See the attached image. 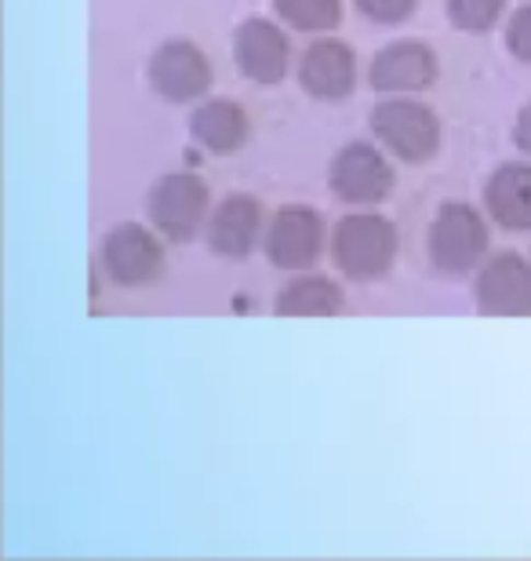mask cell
Here are the masks:
<instances>
[{
	"label": "cell",
	"instance_id": "6da1fadb",
	"mask_svg": "<svg viewBox=\"0 0 531 561\" xmlns=\"http://www.w3.org/2000/svg\"><path fill=\"white\" fill-rule=\"evenodd\" d=\"M335 266L349 280H379L397 260V227L379 211H349L332 238Z\"/></svg>",
	"mask_w": 531,
	"mask_h": 561
},
{
	"label": "cell",
	"instance_id": "7a4b0ae2",
	"mask_svg": "<svg viewBox=\"0 0 531 561\" xmlns=\"http://www.w3.org/2000/svg\"><path fill=\"white\" fill-rule=\"evenodd\" d=\"M484 252H488V227H484L481 211L470 208L466 201L440 205L426 233L429 266L445 277H462L477 271Z\"/></svg>",
	"mask_w": 531,
	"mask_h": 561
},
{
	"label": "cell",
	"instance_id": "3957f363",
	"mask_svg": "<svg viewBox=\"0 0 531 561\" xmlns=\"http://www.w3.org/2000/svg\"><path fill=\"white\" fill-rule=\"evenodd\" d=\"M371 131L390 153H397L408 164H423L440 150V121L434 110L415 99L379 103L371 110Z\"/></svg>",
	"mask_w": 531,
	"mask_h": 561
},
{
	"label": "cell",
	"instance_id": "277c9868",
	"mask_svg": "<svg viewBox=\"0 0 531 561\" xmlns=\"http://www.w3.org/2000/svg\"><path fill=\"white\" fill-rule=\"evenodd\" d=\"M146 211H150V222L168 241L197 238V230L205 227V216H208L205 179H197L189 172L161 175L153 183L150 197H146Z\"/></svg>",
	"mask_w": 531,
	"mask_h": 561
},
{
	"label": "cell",
	"instance_id": "5b68a950",
	"mask_svg": "<svg viewBox=\"0 0 531 561\" xmlns=\"http://www.w3.org/2000/svg\"><path fill=\"white\" fill-rule=\"evenodd\" d=\"M327 183H332V194L346 205L357 208H371L382 205L393 190V168L386 157L379 153V146L371 142H349L335 153L332 168H327Z\"/></svg>",
	"mask_w": 531,
	"mask_h": 561
},
{
	"label": "cell",
	"instance_id": "8992f818",
	"mask_svg": "<svg viewBox=\"0 0 531 561\" xmlns=\"http://www.w3.org/2000/svg\"><path fill=\"white\" fill-rule=\"evenodd\" d=\"M263 249L277 271H310L324 252V219L310 205L277 208L263 233Z\"/></svg>",
	"mask_w": 531,
	"mask_h": 561
},
{
	"label": "cell",
	"instance_id": "52a82bcc",
	"mask_svg": "<svg viewBox=\"0 0 531 561\" xmlns=\"http://www.w3.org/2000/svg\"><path fill=\"white\" fill-rule=\"evenodd\" d=\"M153 92L168 103H194L211 88V59L194 41H164L146 66Z\"/></svg>",
	"mask_w": 531,
	"mask_h": 561
},
{
	"label": "cell",
	"instance_id": "ba28073f",
	"mask_svg": "<svg viewBox=\"0 0 531 561\" xmlns=\"http://www.w3.org/2000/svg\"><path fill=\"white\" fill-rule=\"evenodd\" d=\"M477 310L484 318H531V263L517 252H499L477 274Z\"/></svg>",
	"mask_w": 531,
	"mask_h": 561
},
{
	"label": "cell",
	"instance_id": "9c48e42d",
	"mask_svg": "<svg viewBox=\"0 0 531 561\" xmlns=\"http://www.w3.org/2000/svg\"><path fill=\"white\" fill-rule=\"evenodd\" d=\"M103 266L106 274L124 288H139L161 277L164 271V249L150 230L139 222H120L103 241Z\"/></svg>",
	"mask_w": 531,
	"mask_h": 561
},
{
	"label": "cell",
	"instance_id": "30bf717a",
	"mask_svg": "<svg viewBox=\"0 0 531 561\" xmlns=\"http://www.w3.org/2000/svg\"><path fill=\"white\" fill-rule=\"evenodd\" d=\"M368 81L382 95H415L437 81V55L419 41H393L371 59Z\"/></svg>",
	"mask_w": 531,
	"mask_h": 561
},
{
	"label": "cell",
	"instance_id": "8fae6325",
	"mask_svg": "<svg viewBox=\"0 0 531 561\" xmlns=\"http://www.w3.org/2000/svg\"><path fill=\"white\" fill-rule=\"evenodd\" d=\"M233 59L247 81L255 84H280L288 77V37L285 30L274 26L269 19H247L241 22L233 37Z\"/></svg>",
	"mask_w": 531,
	"mask_h": 561
},
{
	"label": "cell",
	"instance_id": "7c38bea8",
	"mask_svg": "<svg viewBox=\"0 0 531 561\" xmlns=\"http://www.w3.org/2000/svg\"><path fill=\"white\" fill-rule=\"evenodd\" d=\"M302 92L321 99V103H343L354 95L357 84V55L343 41H318L310 44L299 62Z\"/></svg>",
	"mask_w": 531,
	"mask_h": 561
},
{
	"label": "cell",
	"instance_id": "4fadbf2b",
	"mask_svg": "<svg viewBox=\"0 0 531 561\" xmlns=\"http://www.w3.org/2000/svg\"><path fill=\"white\" fill-rule=\"evenodd\" d=\"M258 233H263V205L247 194H233L208 216L205 241L215 255L244 260L258 244Z\"/></svg>",
	"mask_w": 531,
	"mask_h": 561
},
{
	"label": "cell",
	"instance_id": "5bb4252c",
	"mask_svg": "<svg viewBox=\"0 0 531 561\" xmlns=\"http://www.w3.org/2000/svg\"><path fill=\"white\" fill-rule=\"evenodd\" d=\"M484 208L503 230H531V164L495 168L484 186Z\"/></svg>",
	"mask_w": 531,
	"mask_h": 561
},
{
	"label": "cell",
	"instance_id": "9a60e30c",
	"mask_svg": "<svg viewBox=\"0 0 531 561\" xmlns=\"http://www.w3.org/2000/svg\"><path fill=\"white\" fill-rule=\"evenodd\" d=\"M189 136L208 153H236L252 136V121L230 99H208L189 117Z\"/></svg>",
	"mask_w": 531,
	"mask_h": 561
},
{
	"label": "cell",
	"instance_id": "2e32d148",
	"mask_svg": "<svg viewBox=\"0 0 531 561\" xmlns=\"http://www.w3.org/2000/svg\"><path fill=\"white\" fill-rule=\"evenodd\" d=\"M343 307H346L343 288L324 274L291 277L274 302L277 318H335V313H343Z\"/></svg>",
	"mask_w": 531,
	"mask_h": 561
},
{
	"label": "cell",
	"instance_id": "e0dca14e",
	"mask_svg": "<svg viewBox=\"0 0 531 561\" xmlns=\"http://www.w3.org/2000/svg\"><path fill=\"white\" fill-rule=\"evenodd\" d=\"M277 19L299 33H332L343 22V0H274Z\"/></svg>",
	"mask_w": 531,
	"mask_h": 561
},
{
	"label": "cell",
	"instance_id": "ac0fdd59",
	"mask_svg": "<svg viewBox=\"0 0 531 561\" xmlns=\"http://www.w3.org/2000/svg\"><path fill=\"white\" fill-rule=\"evenodd\" d=\"M445 4H448L451 26L466 30V33L495 30V22H499L506 11V0H445Z\"/></svg>",
	"mask_w": 531,
	"mask_h": 561
},
{
	"label": "cell",
	"instance_id": "d6986e66",
	"mask_svg": "<svg viewBox=\"0 0 531 561\" xmlns=\"http://www.w3.org/2000/svg\"><path fill=\"white\" fill-rule=\"evenodd\" d=\"M354 4L365 11L371 22H382V26H397V22L415 15V4H419V0H354Z\"/></svg>",
	"mask_w": 531,
	"mask_h": 561
},
{
	"label": "cell",
	"instance_id": "ffe728a7",
	"mask_svg": "<svg viewBox=\"0 0 531 561\" xmlns=\"http://www.w3.org/2000/svg\"><path fill=\"white\" fill-rule=\"evenodd\" d=\"M506 48H510L517 62L531 66V4L513 11L510 26H506Z\"/></svg>",
	"mask_w": 531,
	"mask_h": 561
},
{
	"label": "cell",
	"instance_id": "44dd1931",
	"mask_svg": "<svg viewBox=\"0 0 531 561\" xmlns=\"http://www.w3.org/2000/svg\"><path fill=\"white\" fill-rule=\"evenodd\" d=\"M513 142L521 146V150L531 157V103L521 106V114H517V128H513Z\"/></svg>",
	"mask_w": 531,
	"mask_h": 561
}]
</instances>
